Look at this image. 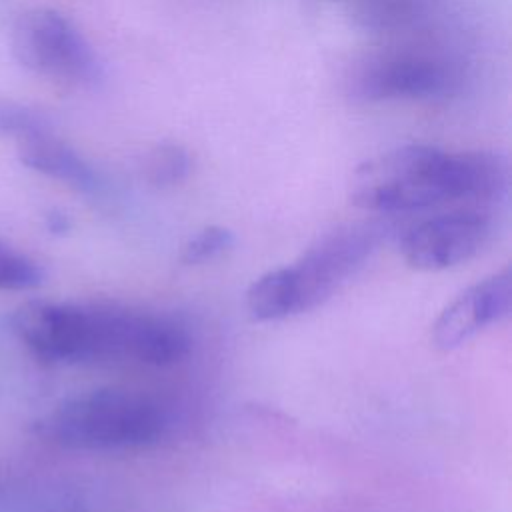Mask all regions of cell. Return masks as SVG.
<instances>
[{
    "label": "cell",
    "mask_w": 512,
    "mask_h": 512,
    "mask_svg": "<svg viewBox=\"0 0 512 512\" xmlns=\"http://www.w3.org/2000/svg\"><path fill=\"white\" fill-rule=\"evenodd\" d=\"M8 324L34 356L58 364L126 358L166 366L190 350L176 322L116 304L34 300L16 308Z\"/></svg>",
    "instance_id": "6da1fadb"
},
{
    "label": "cell",
    "mask_w": 512,
    "mask_h": 512,
    "mask_svg": "<svg viewBox=\"0 0 512 512\" xmlns=\"http://www.w3.org/2000/svg\"><path fill=\"white\" fill-rule=\"evenodd\" d=\"M508 190V166L496 152H444L408 144L360 164L350 182V200L362 210L396 214L448 202L488 206Z\"/></svg>",
    "instance_id": "7a4b0ae2"
},
{
    "label": "cell",
    "mask_w": 512,
    "mask_h": 512,
    "mask_svg": "<svg viewBox=\"0 0 512 512\" xmlns=\"http://www.w3.org/2000/svg\"><path fill=\"white\" fill-rule=\"evenodd\" d=\"M168 416L150 398L92 390L58 404L38 422L42 438L70 450H134L160 442Z\"/></svg>",
    "instance_id": "3957f363"
},
{
    "label": "cell",
    "mask_w": 512,
    "mask_h": 512,
    "mask_svg": "<svg viewBox=\"0 0 512 512\" xmlns=\"http://www.w3.org/2000/svg\"><path fill=\"white\" fill-rule=\"evenodd\" d=\"M12 52L36 76L68 86H90L100 64L80 30L52 8H32L12 26Z\"/></svg>",
    "instance_id": "277c9868"
},
{
    "label": "cell",
    "mask_w": 512,
    "mask_h": 512,
    "mask_svg": "<svg viewBox=\"0 0 512 512\" xmlns=\"http://www.w3.org/2000/svg\"><path fill=\"white\" fill-rule=\"evenodd\" d=\"M460 76L452 62L424 50H384L368 54L352 68L348 88L362 102L430 100L454 92Z\"/></svg>",
    "instance_id": "5b68a950"
},
{
    "label": "cell",
    "mask_w": 512,
    "mask_h": 512,
    "mask_svg": "<svg viewBox=\"0 0 512 512\" xmlns=\"http://www.w3.org/2000/svg\"><path fill=\"white\" fill-rule=\"evenodd\" d=\"M374 224H346L324 234L292 266H284L294 312L302 314L328 300L376 250Z\"/></svg>",
    "instance_id": "8992f818"
},
{
    "label": "cell",
    "mask_w": 512,
    "mask_h": 512,
    "mask_svg": "<svg viewBox=\"0 0 512 512\" xmlns=\"http://www.w3.org/2000/svg\"><path fill=\"white\" fill-rule=\"evenodd\" d=\"M490 230L492 220L484 208H456L408 228L402 236L400 252L416 270H446L478 254Z\"/></svg>",
    "instance_id": "52a82bcc"
},
{
    "label": "cell",
    "mask_w": 512,
    "mask_h": 512,
    "mask_svg": "<svg viewBox=\"0 0 512 512\" xmlns=\"http://www.w3.org/2000/svg\"><path fill=\"white\" fill-rule=\"evenodd\" d=\"M512 302L510 270L498 272L466 288L448 304L432 326V340L440 350H454L480 330L508 316Z\"/></svg>",
    "instance_id": "ba28073f"
},
{
    "label": "cell",
    "mask_w": 512,
    "mask_h": 512,
    "mask_svg": "<svg viewBox=\"0 0 512 512\" xmlns=\"http://www.w3.org/2000/svg\"><path fill=\"white\" fill-rule=\"evenodd\" d=\"M16 150L20 162L34 172L82 192L98 190V176L92 166L54 132L50 122L16 142Z\"/></svg>",
    "instance_id": "9c48e42d"
},
{
    "label": "cell",
    "mask_w": 512,
    "mask_h": 512,
    "mask_svg": "<svg viewBox=\"0 0 512 512\" xmlns=\"http://www.w3.org/2000/svg\"><path fill=\"white\" fill-rule=\"evenodd\" d=\"M246 308L254 320L272 322L294 316V304L284 266L256 278L246 292Z\"/></svg>",
    "instance_id": "30bf717a"
},
{
    "label": "cell",
    "mask_w": 512,
    "mask_h": 512,
    "mask_svg": "<svg viewBox=\"0 0 512 512\" xmlns=\"http://www.w3.org/2000/svg\"><path fill=\"white\" fill-rule=\"evenodd\" d=\"M190 172V154L184 146L162 142L144 158V174L150 184L166 188L182 182Z\"/></svg>",
    "instance_id": "8fae6325"
},
{
    "label": "cell",
    "mask_w": 512,
    "mask_h": 512,
    "mask_svg": "<svg viewBox=\"0 0 512 512\" xmlns=\"http://www.w3.org/2000/svg\"><path fill=\"white\" fill-rule=\"evenodd\" d=\"M418 8V0H360L354 18L368 30H394L408 24Z\"/></svg>",
    "instance_id": "7c38bea8"
},
{
    "label": "cell",
    "mask_w": 512,
    "mask_h": 512,
    "mask_svg": "<svg viewBox=\"0 0 512 512\" xmlns=\"http://www.w3.org/2000/svg\"><path fill=\"white\" fill-rule=\"evenodd\" d=\"M42 278L44 272L38 262L0 240V290L36 288Z\"/></svg>",
    "instance_id": "4fadbf2b"
},
{
    "label": "cell",
    "mask_w": 512,
    "mask_h": 512,
    "mask_svg": "<svg viewBox=\"0 0 512 512\" xmlns=\"http://www.w3.org/2000/svg\"><path fill=\"white\" fill-rule=\"evenodd\" d=\"M48 118L30 106L0 96V136L14 144L44 126Z\"/></svg>",
    "instance_id": "5bb4252c"
},
{
    "label": "cell",
    "mask_w": 512,
    "mask_h": 512,
    "mask_svg": "<svg viewBox=\"0 0 512 512\" xmlns=\"http://www.w3.org/2000/svg\"><path fill=\"white\" fill-rule=\"evenodd\" d=\"M234 244V236L228 228L222 226H208L192 236L180 252V260L184 264H202L206 260L216 258L224 250Z\"/></svg>",
    "instance_id": "9a60e30c"
}]
</instances>
